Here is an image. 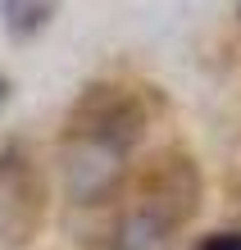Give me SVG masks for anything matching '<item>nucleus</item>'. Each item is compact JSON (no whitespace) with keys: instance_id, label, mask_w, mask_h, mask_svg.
I'll list each match as a JSON object with an SVG mask.
<instances>
[{"instance_id":"20e7f679","label":"nucleus","mask_w":241,"mask_h":250,"mask_svg":"<svg viewBox=\"0 0 241 250\" xmlns=\"http://www.w3.org/2000/svg\"><path fill=\"white\" fill-rule=\"evenodd\" d=\"M196 250H241V232H214V237H205Z\"/></svg>"},{"instance_id":"f03ea898","label":"nucleus","mask_w":241,"mask_h":250,"mask_svg":"<svg viewBox=\"0 0 241 250\" xmlns=\"http://www.w3.org/2000/svg\"><path fill=\"white\" fill-rule=\"evenodd\" d=\"M128 173V146H118L96 132H73L68 127V146H64V191L78 205H96L110 191H118Z\"/></svg>"},{"instance_id":"f257e3e1","label":"nucleus","mask_w":241,"mask_h":250,"mask_svg":"<svg viewBox=\"0 0 241 250\" xmlns=\"http://www.w3.org/2000/svg\"><path fill=\"white\" fill-rule=\"evenodd\" d=\"M196 209H200V178L191 159H173L150 178L146 196L118 218L114 250H173L177 228L191 223Z\"/></svg>"},{"instance_id":"7ed1b4c3","label":"nucleus","mask_w":241,"mask_h":250,"mask_svg":"<svg viewBox=\"0 0 241 250\" xmlns=\"http://www.w3.org/2000/svg\"><path fill=\"white\" fill-rule=\"evenodd\" d=\"M0 14H5L14 37H32V32H41V27L50 23L55 5H0Z\"/></svg>"},{"instance_id":"39448f33","label":"nucleus","mask_w":241,"mask_h":250,"mask_svg":"<svg viewBox=\"0 0 241 250\" xmlns=\"http://www.w3.org/2000/svg\"><path fill=\"white\" fill-rule=\"evenodd\" d=\"M237 14H241V5H237Z\"/></svg>"}]
</instances>
